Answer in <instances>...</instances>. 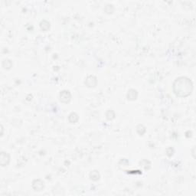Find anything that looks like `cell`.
I'll list each match as a JSON object with an SVG mask.
<instances>
[{"label":"cell","instance_id":"7","mask_svg":"<svg viewBox=\"0 0 196 196\" xmlns=\"http://www.w3.org/2000/svg\"><path fill=\"white\" fill-rule=\"evenodd\" d=\"M68 120L71 123H75L78 120V115L76 113H71L68 117Z\"/></svg>","mask_w":196,"mask_h":196},{"label":"cell","instance_id":"3","mask_svg":"<svg viewBox=\"0 0 196 196\" xmlns=\"http://www.w3.org/2000/svg\"><path fill=\"white\" fill-rule=\"evenodd\" d=\"M45 187V184L41 179H35L32 182V188L35 191H42Z\"/></svg>","mask_w":196,"mask_h":196},{"label":"cell","instance_id":"10","mask_svg":"<svg viewBox=\"0 0 196 196\" xmlns=\"http://www.w3.org/2000/svg\"><path fill=\"white\" fill-rule=\"evenodd\" d=\"M2 64H5V65H3L2 67L5 68V69H10L12 65V63L10 60H8V59H5L4 61H2Z\"/></svg>","mask_w":196,"mask_h":196},{"label":"cell","instance_id":"4","mask_svg":"<svg viewBox=\"0 0 196 196\" xmlns=\"http://www.w3.org/2000/svg\"><path fill=\"white\" fill-rule=\"evenodd\" d=\"M85 84L88 87H96L97 81V77L94 76H89L87 77L85 81Z\"/></svg>","mask_w":196,"mask_h":196},{"label":"cell","instance_id":"9","mask_svg":"<svg viewBox=\"0 0 196 196\" xmlns=\"http://www.w3.org/2000/svg\"><path fill=\"white\" fill-rule=\"evenodd\" d=\"M40 26H41V28H42V30L44 31H47L48 30V28H50V24H49V22L45 21V20H44L41 22V25H40Z\"/></svg>","mask_w":196,"mask_h":196},{"label":"cell","instance_id":"6","mask_svg":"<svg viewBox=\"0 0 196 196\" xmlns=\"http://www.w3.org/2000/svg\"><path fill=\"white\" fill-rule=\"evenodd\" d=\"M137 91L134 89H130L128 91V94H127V99L130 100H134L137 98Z\"/></svg>","mask_w":196,"mask_h":196},{"label":"cell","instance_id":"2","mask_svg":"<svg viewBox=\"0 0 196 196\" xmlns=\"http://www.w3.org/2000/svg\"><path fill=\"white\" fill-rule=\"evenodd\" d=\"M71 99V94L68 90H63L61 92L60 94V100L62 103H67L70 102Z\"/></svg>","mask_w":196,"mask_h":196},{"label":"cell","instance_id":"5","mask_svg":"<svg viewBox=\"0 0 196 196\" xmlns=\"http://www.w3.org/2000/svg\"><path fill=\"white\" fill-rule=\"evenodd\" d=\"M0 162H1V165L2 166H6L9 164V161H10V157L9 155L6 153L2 152L1 153V157H0Z\"/></svg>","mask_w":196,"mask_h":196},{"label":"cell","instance_id":"8","mask_svg":"<svg viewBox=\"0 0 196 196\" xmlns=\"http://www.w3.org/2000/svg\"><path fill=\"white\" fill-rule=\"evenodd\" d=\"M90 178L94 181H97L100 179V173L97 171H93L90 173Z\"/></svg>","mask_w":196,"mask_h":196},{"label":"cell","instance_id":"1","mask_svg":"<svg viewBox=\"0 0 196 196\" xmlns=\"http://www.w3.org/2000/svg\"><path fill=\"white\" fill-rule=\"evenodd\" d=\"M192 81L185 77H180L175 81L173 84V90L177 96L185 97L191 94L192 91Z\"/></svg>","mask_w":196,"mask_h":196}]
</instances>
